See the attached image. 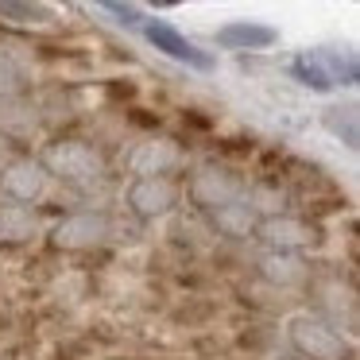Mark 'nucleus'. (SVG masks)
I'll list each match as a JSON object with an SVG mask.
<instances>
[{"label":"nucleus","mask_w":360,"mask_h":360,"mask_svg":"<svg viewBox=\"0 0 360 360\" xmlns=\"http://www.w3.org/2000/svg\"><path fill=\"white\" fill-rule=\"evenodd\" d=\"M143 35H148L151 47L163 51V55H171L174 63H186V66H194V70H210L213 66V58L205 55V51H198L194 43H190L182 32H174L171 24H143Z\"/></svg>","instance_id":"10"},{"label":"nucleus","mask_w":360,"mask_h":360,"mask_svg":"<svg viewBox=\"0 0 360 360\" xmlns=\"http://www.w3.org/2000/svg\"><path fill=\"white\" fill-rule=\"evenodd\" d=\"M279 360H302V356H295V352H290V356H279Z\"/></svg>","instance_id":"23"},{"label":"nucleus","mask_w":360,"mask_h":360,"mask_svg":"<svg viewBox=\"0 0 360 360\" xmlns=\"http://www.w3.org/2000/svg\"><path fill=\"white\" fill-rule=\"evenodd\" d=\"M112 360H120V356H112Z\"/></svg>","instance_id":"24"},{"label":"nucleus","mask_w":360,"mask_h":360,"mask_svg":"<svg viewBox=\"0 0 360 360\" xmlns=\"http://www.w3.org/2000/svg\"><path fill=\"white\" fill-rule=\"evenodd\" d=\"M101 4L112 12V16H120V20H124V24H140V12H136L132 4H128V0H101Z\"/></svg>","instance_id":"20"},{"label":"nucleus","mask_w":360,"mask_h":360,"mask_svg":"<svg viewBox=\"0 0 360 360\" xmlns=\"http://www.w3.org/2000/svg\"><path fill=\"white\" fill-rule=\"evenodd\" d=\"M117 233V221L112 213L105 210H74L66 213L63 221L47 229V240L55 252H89V248H101V244L112 240Z\"/></svg>","instance_id":"4"},{"label":"nucleus","mask_w":360,"mask_h":360,"mask_svg":"<svg viewBox=\"0 0 360 360\" xmlns=\"http://www.w3.org/2000/svg\"><path fill=\"white\" fill-rule=\"evenodd\" d=\"M128 120H132L136 128H159V117H151L148 109H128Z\"/></svg>","instance_id":"22"},{"label":"nucleus","mask_w":360,"mask_h":360,"mask_svg":"<svg viewBox=\"0 0 360 360\" xmlns=\"http://www.w3.org/2000/svg\"><path fill=\"white\" fill-rule=\"evenodd\" d=\"M35 236H39V217H35L32 205L0 198V244L20 248V244H32Z\"/></svg>","instance_id":"14"},{"label":"nucleus","mask_w":360,"mask_h":360,"mask_svg":"<svg viewBox=\"0 0 360 360\" xmlns=\"http://www.w3.org/2000/svg\"><path fill=\"white\" fill-rule=\"evenodd\" d=\"M252 240L259 248H275V252H310L326 240V229L318 217L310 213H290V210H275V213H259Z\"/></svg>","instance_id":"3"},{"label":"nucleus","mask_w":360,"mask_h":360,"mask_svg":"<svg viewBox=\"0 0 360 360\" xmlns=\"http://www.w3.org/2000/svg\"><path fill=\"white\" fill-rule=\"evenodd\" d=\"M221 151H225V155H252L256 143H252V140H225V143H221Z\"/></svg>","instance_id":"21"},{"label":"nucleus","mask_w":360,"mask_h":360,"mask_svg":"<svg viewBox=\"0 0 360 360\" xmlns=\"http://www.w3.org/2000/svg\"><path fill=\"white\" fill-rule=\"evenodd\" d=\"M0 16L4 20H16V24H47L51 12L35 0H0Z\"/></svg>","instance_id":"17"},{"label":"nucleus","mask_w":360,"mask_h":360,"mask_svg":"<svg viewBox=\"0 0 360 360\" xmlns=\"http://www.w3.org/2000/svg\"><path fill=\"white\" fill-rule=\"evenodd\" d=\"M182 148L171 140H148L128 155V167L132 174H174L182 167Z\"/></svg>","instance_id":"13"},{"label":"nucleus","mask_w":360,"mask_h":360,"mask_svg":"<svg viewBox=\"0 0 360 360\" xmlns=\"http://www.w3.org/2000/svg\"><path fill=\"white\" fill-rule=\"evenodd\" d=\"M24 89H27L24 70H20L8 55H0V97H16V94H24Z\"/></svg>","instance_id":"19"},{"label":"nucleus","mask_w":360,"mask_h":360,"mask_svg":"<svg viewBox=\"0 0 360 360\" xmlns=\"http://www.w3.org/2000/svg\"><path fill=\"white\" fill-rule=\"evenodd\" d=\"M318 310L329 326L345 329V333H356V290L341 287V279H321L318 287Z\"/></svg>","instance_id":"9"},{"label":"nucleus","mask_w":360,"mask_h":360,"mask_svg":"<svg viewBox=\"0 0 360 360\" xmlns=\"http://www.w3.org/2000/svg\"><path fill=\"white\" fill-rule=\"evenodd\" d=\"M39 163L47 167L51 182H66V186H94L109 174V159L97 143L78 140V136H58L39 151Z\"/></svg>","instance_id":"1"},{"label":"nucleus","mask_w":360,"mask_h":360,"mask_svg":"<svg viewBox=\"0 0 360 360\" xmlns=\"http://www.w3.org/2000/svg\"><path fill=\"white\" fill-rule=\"evenodd\" d=\"M213 39L221 43V47L229 51H267L279 43V32L267 24H248V20H236V24H225L217 27V35Z\"/></svg>","instance_id":"15"},{"label":"nucleus","mask_w":360,"mask_h":360,"mask_svg":"<svg viewBox=\"0 0 360 360\" xmlns=\"http://www.w3.org/2000/svg\"><path fill=\"white\" fill-rule=\"evenodd\" d=\"M213 233L225 236V240H252V229H256L259 213L248 205V198H236V202H225L217 210H205Z\"/></svg>","instance_id":"12"},{"label":"nucleus","mask_w":360,"mask_h":360,"mask_svg":"<svg viewBox=\"0 0 360 360\" xmlns=\"http://www.w3.org/2000/svg\"><path fill=\"white\" fill-rule=\"evenodd\" d=\"M295 78L302 82V86H310V89H318V94H326V89H333L337 82H333V74L326 70V63L321 58H310V55H302V58H295Z\"/></svg>","instance_id":"16"},{"label":"nucleus","mask_w":360,"mask_h":360,"mask_svg":"<svg viewBox=\"0 0 360 360\" xmlns=\"http://www.w3.org/2000/svg\"><path fill=\"white\" fill-rule=\"evenodd\" d=\"M326 128L333 136H345L349 148H356V109H329L326 112Z\"/></svg>","instance_id":"18"},{"label":"nucleus","mask_w":360,"mask_h":360,"mask_svg":"<svg viewBox=\"0 0 360 360\" xmlns=\"http://www.w3.org/2000/svg\"><path fill=\"white\" fill-rule=\"evenodd\" d=\"M244 186H248V182H244V174H236V167L210 159V163H198L194 171H190L182 194L190 198L194 210L205 213V210H217V205H225V202L244 198Z\"/></svg>","instance_id":"6"},{"label":"nucleus","mask_w":360,"mask_h":360,"mask_svg":"<svg viewBox=\"0 0 360 360\" xmlns=\"http://www.w3.org/2000/svg\"><path fill=\"white\" fill-rule=\"evenodd\" d=\"M287 345L302 360H356L352 333L329 326L321 314H295L287 321Z\"/></svg>","instance_id":"2"},{"label":"nucleus","mask_w":360,"mask_h":360,"mask_svg":"<svg viewBox=\"0 0 360 360\" xmlns=\"http://www.w3.org/2000/svg\"><path fill=\"white\" fill-rule=\"evenodd\" d=\"M182 202V182L174 174H136L124 186V210L136 221H163L179 210Z\"/></svg>","instance_id":"5"},{"label":"nucleus","mask_w":360,"mask_h":360,"mask_svg":"<svg viewBox=\"0 0 360 360\" xmlns=\"http://www.w3.org/2000/svg\"><path fill=\"white\" fill-rule=\"evenodd\" d=\"M51 190V174L39 163V155H12L0 163V198L20 205H39Z\"/></svg>","instance_id":"7"},{"label":"nucleus","mask_w":360,"mask_h":360,"mask_svg":"<svg viewBox=\"0 0 360 360\" xmlns=\"http://www.w3.org/2000/svg\"><path fill=\"white\" fill-rule=\"evenodd\" d=\"M39 132V109L24 94L0 97V140L8 143H27Z\"/></svg>","instance_id":"11"},{"label":"nucleus","mask_w":360,"mask_h":360,"mask_svg":"<svg viewBox=\"0 0 360 360\" xmlns=\"http://www.w3.org/2000/svg\"><path fill=\"white\" fill-rule=\"evenodd\" d=\"M256 275L275 290H298L314 279L310 275V264L302 259V252H275V248H264L256 259Z\"/></svg>","instance_id":"8"}]
</instances>
